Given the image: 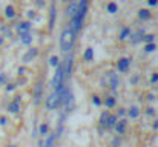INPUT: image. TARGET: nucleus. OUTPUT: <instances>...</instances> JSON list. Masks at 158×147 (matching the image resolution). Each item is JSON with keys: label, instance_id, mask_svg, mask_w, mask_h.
<instances>
[{"label": "nucleus", "instance_id": "19", "mask_svg": "<svg viewBox=\"0 0 158 147\" xmlns=\"http://www.w3.org/2000/svg\"><path fill=\"white\" fill-rule=\"evenodd\" d=\"M75 12H77V2H71V5H69V8H68V15H69V18L74 17Z\"/></svg>", "mask_w": 158, "mask_h": 147}, {"label": "nucleus", "instance_id": "38", "mask_svg": "<svg viewBox=\"0 0 158 147\" xmlns=\"http://www.w3.org/2000/svg\"><path fill=\"white\" fill-rule=\"evenodd\" d=\"M34 15H35V14H34V11H29V12H28V17H29V18H32Z\"/></svg>", "mask_w": 158, "mask_h": 147}, {"label": "nucleus", "instance_id": "7", "mask_svg": "<svg viewBox=\"0 0 158 147\" xmlns=\"http://www.w3.org/2000/svg\"><path fill=\"white\" fill-rule=\"evenodd\" d=\"M42 91H43V86H42V81H39L37 86H35V94H34V103H35V104H40V100H42Z\"/></svg>", "mask_w": 158, "mask_h": 147}, {"label": "nucleus", "instance_id": "41", "mask_svg": "<svg viewBox=\"0 0 158 147\" xmlns=\"http://www.w3.org/2000/svg\"><path fill=\"white\" fill-rule=\"evenodd\" d=\"M8 147H17V146H14V144H11V146H8Z\"/></svg>", "mask_w": 158, "mask_h": 147}, {"label": "nucleus", "instance_id": "24", "mask_svg": "<svg viewBox=\"0 0 158 147\" xmlns=\"http://www.w3.org/2000/svg\"><path fill=\"white\" fill-rule=\"evenodd\" d=\"M129 35H131V28H123L120 34V40H126Z\"/></svg>", "mask_w": 158, "mask_h": 147}, {"label": "nucleus", "instance_id": "31", "mask_svg": "<svg viewBox=\"0 0 158 147\" xmlns=\"http://www.w3.org/2000/svg\"><path fill=\"white\" fill-rule=\"evenodd\" d=\"M92 103H94L95 106H102V100H100V97H97V95L92 97Z\"/></svg>", "mask_w": 158, "mask_h": 147}, {"label": "nucleus", "instance_id": "10", "mask_svg": "<svg viewBox=\"0 0 158 147\" xmlns=\"http://www.w3.org/2000/svg\"><path fill=\"white\" fill-rule=\"evenodd\" d=\"M20 42H22L23 45L29 46V45L32 43V35H31V32H23V34H20Z\"/></svg>", "mask_w": 158, "mask_h": 147}, {"label": "nucleus", "instance_id": "32", "mask_svg": "<svg viewBox=\"0 0 158 147\" xmlns=\"http://www.w3.org/2000/svg\"><path fill=\"white\" fill-rule=\"evenodd\" d=\"M5 83H6V75L0 72V86H2V84H5Z\"/></svg>", "mask_w": 158, "mask_h": 147}, {"label": "nucleus", "instance_id": "5", "mask_svg": "<svg viewBox=\"0 0 158 147\" xmlns=\"http://www.w3.org/2000/svg\"><path fill=\"white\" fill-rule=\"evenodd\" d=\"M61 64H63L64 78H69V77H71V72H72V64H74V57H72V54H69V55L66 57V60H64Z\"/></svg>", "mask_w": 158, "mask_h": 147}, {"label": "nucleus", "instance_id": "17", "mask_svg": "<svg viewBox=\"0 0 158 147\" xmlns=\"http://www.w3.org/2000/svg\"><path fill=\"white\" fill-rule=\"evenodd\" d=\"M106 9H107L109 14H115V12H118V5L115 2H109L107 6H106Z\"/></svg>", "mask_w": 158, "mask_h": 147}, {"label": "nucleus", "instance_id": "29", "mask_svg": "<svg viewBox=\"0 0 158 147\" xmlns=\"http://www.w3.org/2000/svg\"><path fill=\"white\" fill-rule=\"evenodd\" d=\"M157 49V45L155 43H146V46H144V51L146 52H154Z\"/></svg>", "mask_w": 158, "mask_h": 147}, {"label": "nucleus", "instance_id": "18", "mask_svg": "<svg viewBox=\"0 0 158 147\" xmlns=\"http://www.w3.org/2000/svg\"><path fill=\"white\" fill-rule=\"evenodd\" d=\"M55 140H57L55 133L48 135V138H46V141H45V147H54V144H55Z\"/></svg>", "mask_w": 158, "mask_h": 147}, {"label": "nucleus", "instance_id": "23", "mask_svg": "<svg viewBox=\"0 0 158 147\" xmlns=\"http://www.w3.org/2000/svg\"><path fill=\"white\" fill-rule=\"evenodd\" d=\"M127 115H129L131 118H137V116L140 115V110H138V107H137V106H132V107L129 109Z\"/></svg>", "mask_w": 158, "mask_h": 147}, {"label": "nucleus", "instance_id": "2", "mask_svg": "<svg viewBox=\"0 0 158 147\" xmlns=\"http://www.w3.org/2000/svg\"><path fill=\"white\" fill-rule=\"evenodd\" d=\"M75 39H77V35H75L69 28H64V29H63V32L60 34V49H61L63 52H66V54H68L71 49L74 48Z\"/></svg>", "mask_w": 158, "mask_h": 147}, {"label": "nucleus", "instance_id": "28", "mask_svg": "<svg viewBox=\"0 0 158 147\" xmlns=\"http://www.w3.org/2000/svg\"><path fill=\"white\" fill-rule=\"evenodd\" d=\"M49 64H51L52 67H57V66L60 64V58H58L57 55H52V57L49 58Z\"/></svg>", "mask_w": 158, "mask_h": 147}, {"label": "nucleus", "instance_id": "36", "mask_svg": "<svg viewBox=\"0 0 158 147\" xmlns=\"http://www.w3.org/2000/svg\"><path fill=\"white\" fill-rule=\"evenodd\" d=\"M0 124H2V126L6 124V118H5V116H0Z\"/></svg>", "mask_w": 158, "mask_h": 147}, {"label": "nucleus", "instance_id": "37", "mask_svg": "<svg viewBox=\"0 0 158 147\" xmlns=\"http://www.w3.org/2000/svg\"><path fill=\"white\" fill-rule=\"evenodd\" d=\"M124 113H126V110H124V109H118V115H120V116H123Z\"/></svg>", "mask_w": 158, "mask_h": 147}, {"label": "nucleus", "instance_id": "6", "mask_svg": "<svg viewBox=\"0 0 158 147\" xmlns=\"http://www.w3.org/2000/svg\"><path fill=\"white\" fill-rule=\"evenodd\" d=\"M129 66H131V58H127V57H123V58H120V60L117 61V69H118L120 72L127 71Z\"/></svg>", "mask_w": 158, "mask_h": 147}, {"label": "nucleus", "instance_id": "14", "mask_svg": "<svg viewBox=\"0 0 158 147\" xmlns=\"http://www.w3.org/2000/svg\"><path fill=\"white\" fill-rule=\"evenodd\" d=\"M83 60H85V61H92V60H94V49L92 48L86 49L85 54H83Z\"/></svg>", "mask_w": 158, "mask_h": 147}, {"label": "nucleus", "instance_id": "4", "mask_svg": "<svg viewBox=\"0 0 158 147\" xmlns=\"http://www.w3.org/2000/svg\"><path fill=\"white\" fill-rule=\"evenodd\" d=\"M51 84H52L54 91H57V89H60L61 86H64V74H63V64H61V63L55 67V74H54Z\"/></svg>", "mask_w": 158, "mask_h": 147}, {"label": "nucleus", "instance_id": "20", "mask_svg": "<svg viewBox=\"0 0 158 147\" xmlns=\"http://www.w3.org/2000/svg\"><path fill=\"white\" fill-rule=\"evenodd\" d=\"M8 110H9L11 113H17V112L20 110V104H19V103H15V101H12V103H9V104H8Z\"/></svg>", "mask_w": 158, "mask_h": 147}, {"label": "nucleus", "instance_id": "39", "mask_svg": "<svg viewBox=\"0 0 158 147\" xmlns=\"http://www.w3.org/2000/svg\"><path fill=\"white\" fill-rule=\"evenodd\" d=\"M148 113H149V115H152V113H154V109H152V107H149V109H148Z\"/></svg>", "mask_w": 158, "mask_h": 147}, {"label": "nucleus", "instance_id": "33", "mask_svg": "<svg viewBox=\"0 0 158 147\" xmlns=\"http://www.w3.org/2000/svg\"><path fill=\"white\" fill-rule=\"evenodd\" d=\"M151 81H152V83H158V74H154V75L151 77Z\"/></svg>", "mask_w": 158, "mask_h": 147}, {"label": "nucleus", "instance_id": "30", "mask_svg": "<svg viewBox=\"0 0 158 147\" xmlns=\"http://www.w3.org/2000/svg\"><path fill=\"white\" fill-rule=\"evenodd\" d=\"M107 116H109V112H107V110H106V112H103V113L100 115V126H105Z\"/></svg>", "mask_w": 158, "mask_h": 147}, {"label": "nucleus", "instance_id": "11", "mask_svg": "<svg viewBox=\"0 0 158 147\" xmlns=\"http://www.w3.org/2000/svg\"><path fill=\"white\" fill-rule=\"evenodd\" d=\"M126 120H120V121H117V124H115V130H117V133L118 135H123L124 133V130H126Z\"/></svg>", "mask_w": 158, "mask_h": 147}, {"label": "nucleus", "instance_id": "27", "mask_svg": "<svg viewBox=\"0 0 158 147\" xmlns=\"http://www.w3.org/2000/svg\"><path fill=\"white\" fill-rule=\"evenodd\" d=\"M144 43H155V35H152V34H148V35H143V39H141Z\"/></svg>", "mask_w": 158, "mask_h": 147}, {"label": "nucleus", "instance_id": "12", "mask_svg": "<svg viewBox=\"0 0 158 147\" xmlns=\"http://www.w3.org/2000/svg\"><path fill=\"white\" fill-rule=\"evenodd\" d=\"M117 121H118V116H117V115H109V116H107V120H106V127H109V129H110V127H115V124H117Z\"/></svg>", "mask_w": 158, "mask_h": 147}, {"label": "nucleus", "instance_id": "3", "mask_svg": "<svg viewBox=\"0 0 158 147\" xmlns=\"http://www.w3.org/2000/svg\"><path fill=\"white\" fill-rule=\"evenodd\" d=\"M63 89H64V86H61L60 89L54 91L52 94H51L49 97L46 98L45 104H46V107H48L49 110H54V109H57V107H58V106L61 104V92H63Z\"/></svg>", "mask_w": 158, "mask_h": 147}, {"label": "nucleus", "instance_id": "9", "mask_svg": "<svg viewBox=\"0 0 158 147\" xmlns=\"http://www.w3.org/2000/svg\"><path fill=\"white\" fill-rule=\"evenodd\" d=\"M29 29H31V23H29V22H22V23L17 25V31H19V34L29 32Z\"/></svg>", "mask_w": 158, "mask_h": 147}, {"label": "nucleus", "instance_id": "40", "mask_svg": "<svg viewBox=\"0 0 158 147\" xmlns=\"http://www.w3.org/2000/svg\"><path fill=\"white\" fill-rule=\"evenodd\" d=\"M154 129H158V120L155 121V123H154Z\"/></svg>", "mask_w": 158, "mask_h": 147}, {"label": "nucleus", "instance_id": "13", "mask_svg": "<svg viewBox=\"0 0 158 147\" xmlns=\"http://www.w3.org/2000/svg\"><path fill=\"white\" fill-rule=\"evenodd\" d=\"M37 54H39V51L35 48H32V49H29L25 55H23V61H29L31 58H34V57H37Z\"/></svg>", "mask_w": 158, "mask_h": 147}, {"label": "nucleus", "instance_id": "42", "mask_svg": "<svg viewBox=\"0 0 158 147\" xmlns=\"http://www.w3.org/2000/svg\"><path fill=\"white\" fill-rule=\"evenodd\" d=\"M63 2H68V0H63Z\"/></svg>", "mask_w": 158, "mask_h": 147}, {"label": "nucleus", "instance_id": "26", "mask_svg": "<svg viewBox=\"0 0 158 147\" xmlns=\"http://www.w3.org/2000/svg\"><path fill=\"white\" fill-rule=\"evenodd\" d=\"M105 104H106V107H109V109H110V107H114V106L117 104V101H115V98L114 97H107L105 100Z\"/></svg>", "mask_w": 158, "mask_h": 147}, {"label": "nucleus", "instance_id": "1", "mask_svg": "<svg viewBox=\"0 0 158 147\" xmlns=\"http://www.w3.org/2000/svg\"><path fill=\"white\" fill-rule=\"evenodd\" d=\"M88 8H89L88 0H80L77 3V12H75L74 17H71V22H69V26H68L75 35H78V32L83 28V23H85V18H86V14H88Z\"/></svg>", "mask_w": 158, "mask_h": 147}, {"label": "nucleus", "instance_id": "35", "mask_svg": "<svg viewBox=\"0 0 158 147\" xmlns=\"http://www.w3.org/2000/svg\"><path fill=\"white\" fill-rule=\"evenodd\" d=\"M14 89H15L14 84H8V86H6V91H8V92H11V91H14Z\"/></svg>", "mask_w": 158, "mask_h": 147}, {"label": "nucleus", "instance_id": "25", "mask_svg": "<svg viewBox=\"0 0 158 147\" xmlns=\"http://www.w3.org/2000/svg\"><path fill=\"white\" fill-rule=\"evenodd\" d=\"M48 130H49V126H48V124H45V123H43V124H40V126H39V133H40V135H43V137H45V135H48Z\"/></svg>", "mask_w": 158, "mask_h": 147}, {"label": "nucleus", "instance_id": "8", "mask_svg": "<svg viewBox=\"0 0 158 147\" xmlns=\"http://www.w3.org/2000/svg\"><path fill=\"white\" fill-rule=\"evenodd\" d=\"M55 3H51V8H49V31H52L54 23H55Z\"/></svg>", "mask_w": 158, "mask_h": 147}, {"label": "nucleus", "instance_id": "22", "mask_svg": "<svg viewBox=\"0 0 158 147\" xmlns=\"http://www.w3.org/2000/svg\"><path fill=\"white\" fill-rule=\"evenodd\" d=\"M5 15H6L8 18H12V17L15 15V9H14V6H11V5L6 6V8H5Z\"/></svg>", "mask_w": 158, "mask_h": 147}, {"label": "nucleus", "instance_id": "15", "mask_svg": "<svg viewBox=\"0 0 158 147\" xmlns=\"http://www.w3.org/2000/svg\"><path fill=\"white\" fill-rule=\"evenodd\" d=\"M138 17H140L141 20H149V18L152 17V14H151L149 9H140V11H138Z\"/></svg>", "mask_w": 158, "mask_h": 147}, {"label": "nucleus", "instance_id": "16", "mask_svg": "<svg viewBox=\"0 0 158 147\" xmlns=\"http://www.w3.org/2000/svg\"><path fill=\"white\" fill-rule=\"evenodd\" d=\"M109 78H110V86H112L114 89H117V86L120 84V80H118L117 74H114V72H109Z\"/></svg>", "mask_w": 158, "mask_h": 147}, {"label": "nucleus", "instance_id": "34", "mask_svg": "<svg viewBox=\"0 0 158 147\" xmlns=\"http://www.w3.org/2000/svg\"><path fill=\"white\" fill-rule=\"evenodd\" d=\"M148 3H149L151 6H157V5H158V0H148Z\"/></svg>", "mask_w": 158, "mask_h": 147}, {"label": "nucleus", "instance_id": "21", "mask_svg": "<svg viewBox=\"0 0 158 147\" xmlns=\"http://www.w3.org/2000/svg\"><path fill=\"white\" fill-rule=\"evenodd\" d=\"M143 35H144V31H143V29H140V31H138L137 34H134V35H132V32H131V35H129V37H132V42H134V43H137V42H140V40L143 39Z\"/></svg>", "mask_w": 158, "mask_h": 147}]
</instances>
